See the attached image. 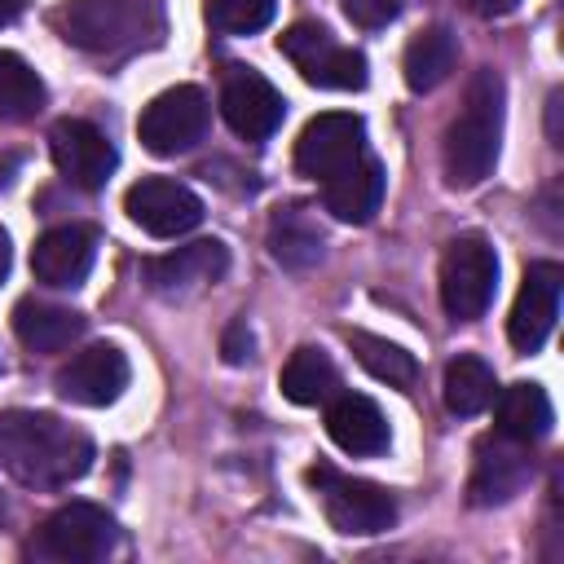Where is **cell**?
<instances>
[{
	"mask_svg": "<svg viewBox=\"0 0 564 564\" xmlns=\"http://www.w3.org/2000/svg\"><path fill=\"white\" fill-rule=\"evenodd\" d=\"M48 154L53 167L79 189H101L119 163L110 137L88 119H57L48 132Z\"/></svg>",
	"mask_w": 564,
	"mask_h": 564,
	"instance_id": "cell-12",
	"label": "cell"
},
{
	"mask_svg": "<svg viewBox=\"0 0 564 564\" xmlns=\"http://www.w3.org/2000/svg\"><path fill=\"white\" fill-rule=\"evenodd\" d=\"M53 26L84 53H119L137 31V13L128 0H66L53 9Z\"/></svg>",
	"mask_w": 564,
	"mask_h": 564,
	"instance_id": "cell-13",
	"label": "cell"
},
{
	"mask_svg": "<svg viewBox=\"0 0 564 564\" xmlns=\"http://www.w3.org/2000/svg\"><path fill=\"white\" fill-rule=\"evenodd\" d=\"M278 0H207V22L225 35H251L273 22Z\"/></svg>",
	"mask_w": 564,
	"mask_h": 564,
	"instance_id": "cell-28",
	"label": "cell"
},
{
	"mask_svg": "<svg viewBox=\"0 0 564 564\" xmlns=\"http://www.w3.org/2000/svg\"><path fill=\"white\" fill-rule=\"evenodd\" d=\"M322 225L317 216L304 207V203H286L278 207V216L269 220V256L282 264V269H308L322 260Z\"/></svg>",
	"mask_w": 564,
	"mask_h": 564,
	"instance_id": "cell-21",
	"label": "cell"
},
{
	"mask_svg": "<svg viewBox=\"0 0 564 564\" xmlns=\"http://www.w3.org/2000/svg\"><path fill=\"white\" fill-rule=\"evenodd\" d=\"M220 352H225V361H229V366H242V361L251 357V330H247V322H234V326L225 330Z\"/></svg>",
	"mask_w": 564,
	"mask_h": 564,
	"instance_id": "cell-30",
	"label": "cell"
},
{
	"mask_svg": "<svg viewBox=\"0 0 564 564\" xmlns=\"http://www.w3.org/2000/svg\"><path fill=\"white\" fill-rule=\"evenodd\" d=\"M383 185H388V176H383L379 159L361 154L352 167H344L339 176H330V181L322 185V203H326V212H330L335 220H344V225H366V220L379 212V203H383Z\"/></svg>",
	"mask_w": 564,
	"mask_h": 564,
	"instance_id": "cell-20",
	"label": "cell"
},
{
	"mask_svg": "<svg viewBox=\"0 0 564 564\" xmlns=\"http://www.w3.org/2000/svg\"><path fill=\"white\" fill-rule=\"evenodd\" d=\"M123 212L150 238H181L203 220V198L172 176H141L123 194Z\"/></svg>",
	"mask_w": 564,
	"mask_h": 564,
	"instance_id": "cell-10",
	"label": "cell"
},
{
	"mask_svg": "<svg viewBox=\"0 0 564 564\" xmlns=\"http://www.w3.org/2000/svg\"><path fill=\"white\" fill-rule=\"evenodd\" d=\"M9 264H13V251H9V234L0 229V282L9 278Z\"/></svg>",
	"mask_w": 564,
	"mask_h": 564,
	"instance_id": "cell-33",
	"label": "cell"
},
{
	"mask_svg": "<svg viewBox=\"0 0 564 564\" xmlns=\"http://www.w3.org/2000/svg\"><path fill=\"white\" fill-rule=\"evenodd\" d=\"M220 115L242 141H269L286 119V97L251 66H229L220 79Z\"/></svg>",
	"mask_w": 564,
	"mask_h": 564,
	"instance_id": "cell-9",
	"label": "cell"
},
{
	"mask_svg": "<svg viewBox=\"0 0 564 564\" xmlns=\"http://www.w3.org/2000/svg\"><path fill=\"white\" fill-rule=\"evenodd\" d=\"M366 154V123L348 110H326L304 123L295 141V172L308 181H330Z\"/></svg>",
	"mask_w": 564,
	"mask_h": 564,
	"instance_id": "cell-8",
	"label": "cell"
},
{
	"mask_svg": "<svg viewBox=\"0 0 564 564\" xmlns=\"http://www.w3.org/2000/svg\"><path fill=\"white\" fill-rule=\"evenodd\" d=\"M502 101H507L502 75L498 70H476L467 93H463V106L449 119L445 141H441L445 181L454 189H471L494 172L498 145H502Z\"/></svg>",
	"mask_w": 564,
	"mask_h": 564,
	"instance_id": "cell-2",
	"label": "cell"
},
{
	"mask_svg": "<svg viewBox=\"0 0 564 564\" xmlns=\"http://www.w3.org/2000/svg\"><path fill=\"white\" fill-rule=\"evenodd\" d=\"M22 9H26V0H0V26L18 22V18H22Z\"/></svg>",
	"mask_w": 564,
	"mask_h": 564,
	"instance_id": "cell-32",
	"label": "cell"
},
{
	"mask_svg": "<svg viewBox=\"0 0 564 564\" xmlns=\"http://www.w3.org/2000/svg\"><path fill=\"white\" fill-rule=\"evenodd\" d=\"M119 542V524L97 502H62L35 533V555L53 564H93L106 560Z\"/></svg>",
	"mask_w": 564,
	"mask_h": 564,
	"instance_id": "cell-5",
	"label": "cell"
},
{
	"mask_svg": "<svg viewBox=\"0 0 564 564\" xmlns=\"http://www.w3.org/2000/svg\"><path fill=\"white\" fill-rule=\"evenodd\" d=\"M308 485L317 489V502L335 533L370 538V533H383L397 524V498L375 480H357V476H344V471L317 463V467H308Z\"/></svg>",
	"mask_w": 564,
	"mask_h": 564,
	"instance_id": "cell-3",
	"label": "cell"
},
{
	"mask_svg": "<svg viewBox=\"0 0 564 564\" xmlns=\"http://www.w3.org/2000/svg\"><path fill=\"white\" fill-rule=\"evenodd\" d=\"M84 313L66 308V304H53V300H35V295H22L13 304V335L22 339V348L31 352H66L79 335H84Z\"/></svg>",
	"mask_w": 564,
	"mask_h": 564,
	"instance_id": "cell-19",
	"label": "cell"
},
{
	"mask_svg": "<svg viewBox=\"0 0 564 564\" xmlns=\"http://www.w3.org/2000/svg\"><path fill=\"white\" fill-rule=\"evenodd\" d=\"M348 348H352V357H357L375 379H383V383H392V388H410V383L419 379V361H414L401 344H388V339H379V335H370V330H348Z\"/></svg>",
	"mask_w": 564,
	"mask_h": 564,
	"instance_id": "cell-26",
	"label": "cell"
},
{
	"mask_svg": "<svg viewBox=\"0 0 564 564\" xmlns=\"http://www.w3.org/2000/svg\"><path fill=\"white\" fill-rule=\"evenodd\" d=\"M278 383H282V397L295 405H326L339 388V370L322 348H295Z\"/></svg>",
	"mask_w": 564,
	"mask_h": 564,
	"instance_id": "cell-24",
	"label": "cell"
},
{
	"mask_svg": "<svg viewBox=\"0 0 564 564\" xmlns=\"http://www.w3.org/2000/svg\"><path fill=\"white\" fill-rule=\"evenodd\" d=\"M44 106V79L9 48H0V119H31Z\"/></svg>",
	"mask_w": 564,
	"mask_h": 564,
	"instance_id": "cell-27",
	"label": "cell"
},
{
	"mask_svg": "<svg viewBox=\"0 0 564 564\" xmlns=\"http://www.w3.org/2000/svg\"><path fill=\"white\" fill-rule=\"evenodd\" d=\"M93 467V436L44 410L0 414V471L26 489H62Z\"/></svg>",
	"mask_w": 564,
	"mask_h": 564,
	"instance_id": "cell-1",
	"label": "cell"
},
{
	"mask_svg": "<svg viewBox=\"0 0 564 564\" xmlns=\"http://www.w3.org/2000/svg\"><path fill=\"white\" fill-rule=\"evenodd\" d=\"M225 269H229V247L220 238H198L189 247L145 260V282L159 295H194L203 286H216Z\"/></svg>",
	"mask_w": 564,
	"mask_h": 564,
	"instance_id": "cell-15",
	"label": "cell"
},
{
	"mask_svg": "<svg viewBox=\"0 0 564 564\" xmlns=\"http://www.w3.org/2000/svg\"><path fill=\"white\" fill-rule=\"evenodd\" d=\"M560 295H564V269L555 260H538L524 269V282L507 317V335L516 352H538L551 339L555 317H560Z\"/></svg>",
	"mask_w": 564,
	"mask_h": 564,
	"instance_id": "cell-11",
	"label": "cell"
},
{
	"mask_svg": "<svg viewBox=\"0 0 564 564\" xmlns=\"http://www.w3.org/2000/svg\"><path fill=\"white\" fill-rule=\"evenodd\" d=\"M454 62H458V40H454V31H449V26H423V31L405 44V53H401L405 88H410V93H432V88H441V84L449 79Z\"/></svg>",
	"mask_w": 564,
	"mask_h": 564,
	"instance_id": "cell-22",
	"label": "cell"
},
{
	"mask_svg": "<svg viewBox=\"0 0 564 564\" xmlns=\"http://www.w3.org/2000/svg\"><path fill=\"white\" fill-rule=\"evenodd\" d=\"M282 57L300 70L304 84L313 88H335V93H357L366 88V57L348 44H339L322 22H295L278 35Z\"/></svg>",
	"mask_w": 564,
	"mask_h": 564,
	"instance_id": "cell-4",
	"label": "cell"
},
{
	"mask_svg": "<svg viewBox=\"0 0 564 564\" xmlns=\"http://www.w3.org/2000/svg\"><path fill=\"white\" fill-rule=\"evenodd\" d=\"M498 291V251L480 234H463L441 256V304L454 322H476Z\"/></svg>",
	"mask_w": 564,
	"mask_h": 564,
	"instance_id": "cell-6",
	"label": "cell"
},
{
	"mask_svg": "<svg viewBox=\"0 0 564 564\" xmlns=\"http://www.w3.org/2000/svg\"><path fill=\"white\" fill-rule=\"evenodd\" d=\"M471 13H480V18H502V13H511L520 0H463Z\"/></svg>",
	"mask_w": 564,
	"mask_h": 564,
	"instance_id": "cell-31",
	"label": "cell"
},
{
	"mask_svg": "<svg viewBox=\"0 0 564 564\" xmlns=\"http://www.w3.org/2000/svg\"><path fill=\"white\" fill-rule=\"evenodd\" d=\"M326 432L344 454H357V458H375L392 441L383 410L361 392H335L326 401Z\"/></svg>",
	"mask_w": 564,
	"mask_h": 564,
	"instance_id": "cell-18",
	"label": "cell"
},
{
	"mask_svg": "<svg viewBox=\"0 0 564 564\" xmlns=\"http://www.w3.org/2000/svg\"><path fill=\"white\" fill-rule=\"evenodd\" d=\"M401 4H405V0H344V13H348L357 26L379 31V26H388V22L401 13Z\"/></svg>",
	"mask_w": 564,
	"mask_h": 564,
	"instance_id": "cell-29",
	"label": "cell"
},
{
	"mask_svg": "<svg viewBox=\"0 0 564 564\" xmlns=\"http://www.w3.org/2000/svg\"><path fill=\"white\" fill-rule=\"evenodd\" d=\"M494 392H498V379H494L489 361H480V357H471V352H458V357L445 366V405H449V414L471 419V414L489 410Z\"/></svg>",
	"mask_w": 564,
	"mask_h": 564,
	"instance_id": "cell-25",
	"label": "cell"
},
{
	"mask_svg": "<svg viewBox=\"0 0 564 564\" xmlns=\"http://www.w3.org/2000/svg\"><path fill=\"white\" fill-rule=\"evenodd\" d=\"M97 260V234L88 225H53L31 247V273L44 286L70 291L93 273Z\"/></svg>",
	"mask_w": 564,
	"mask_h": 564,
	"instance_id": "cell-17",
	"label": "cell"
},
{
	"mask_svg": "<svg viewBox=\"0 0 564 564\" xmlns=\"http://www.w3.org/2000/svg\"><path fill=\"white\" fill-rule=\"evenodd\" d=\"M128 357L115 344H93L84 352H75L62 370H57V392L70 405H110L123 397L128 388Z\"/></svg>",
	"mask_w": 564,
	"mask_h": 564,
	"instance_id": "cell-16",
	"label": "cell"
},
{
	"mask_svg": "<svg viewBox=\"0 0 564 564\" xmlns=\"http://www.w3.org/2000/svg\"><path fill=\"white\" fill-rule=\"evenodd\" d=\"M529 480V445L511 441L502 432H489L476 445L471 480H467V502L471 507H502L511 502Z\"/></svg>",
	"mask_w": 564,
	"mask_h": 564,
	"instance_id": "cell-14",
	"label": "cell"
},
{
	"mask_svg": "<svg viewBox=\"0 0 564 564\" xmlns=\"http://www.w3.org/2000/svg\"><path fill=\"white\" fill-rule=\"evenodd\" d=\"M494 432L511 436V441H542L551 432V397L538 383H511L502 392H494Z\"/></svg>",
	"mask_w": 564,
	"mask_h": 564,
	"instance_id": "cell-23",
	"label": "cell"
},
{
	"mask_svg": "<svg viewBox=\"0 0 564 564\" xmlns=\"http://www.w3.org/2000/svg\"><path fill=\"white\" fill-rule=\"evenodd\" d=\"M207 119H212V106L203 97V88L194 84H176V88H163L137 119V137L150 154L167 159V154H185L194 150L203 137H207Z\"/></svg>",
	"mask_w": 564,
	"mask_h": 564,
	"instance_id": "cell-7",
	"label": "cell"
}]
</instances>
